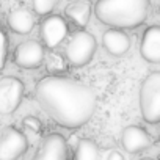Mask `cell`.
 <instances>
[{"label":"cell","instance_id":"obj_1","mask_svg":"<svg viewBox=\"0 0 160 160\" xmlns=\"http://www.w3.org/2000/svg\"><path fill=\"white\" fill-rule=\"evenodd\" d=\"M35 96L39 107L66 129L85 126L98 107V98L88 85L60 74L42 77L36 83Z\"/></svg>","mask_w":160,"mask_h":160},{"label":"cell","instance_id":"obj_2","mask_svg":"<svg viewBox=\"0 0 160 160\" xmlns=\"http://www.w3.org/2000/svg\"><path fill=\"white\" fill-rule=\"evenodd\" d=\"M151 0H98L96 18L112 28H137L149 16Z\"/></svg>","mask_w":160,"mask_h":160},{"label":"cell","instance_id":"obj_3","mask_svg":"<svg viewBox=\"0 0 160 160\" xmlns=\"http://www.w3.org/2000/svg\"><path fill=\"white\" fill-rule=\"evenodd\" d=\"M140 110L141 116L149 124L160 121V72H149L140 87Z\"/></svg>","mask_w":160,"mask_h":160},{"label":"cell","instance_id":"obj_4","mask_svg":"<svg viewBox=\"0 0 160 160\" xmlns=\"http://www.w3.org/2000/svg\"><path fill=\"white\" fill-rule=\"evenodd\" d=\"M96 47H98V42L91 33L85 30H78L69 38L64 49V55L71 66L82 68V66H87L93 60L96 53Z\"/></svg>","mask_w":160,"mask_h":160},{"label":"cell","instance_id":"obj_5","mask_svg":"<svg viewBox=\"0 0 160 160\" xmlns=\"http://www.w3.org/2000/svg\"><path fill=\"white\" fill-rule=\"evenodd\" d=\"M28 149L27 137L16 127H7L0 133V160H18Z\"/></svg>","mask_w":160,"mask_h":160},{"label":"cell","instance_id":"obj_6","mask_svg":"<svg viewBox=\"0 0 160 160\" xmlns=\"http://www.w3.org/2000/svg\"><path fill=\"white\" fill-rule=\"evenodd\" d=\"M24 98V83L16 77L0 78V115L14 113Z\"/></svg>","mask_w":160,"mask_h":160},{"label":"cell","instance_id":"obj_7","mask_svg":"<svg viewBox=\"0 0 160 160\" xmlns=\"http://www.w3.org/2000/svg\"><path fill=\"white\" fill-rule=\"evenodd\" d=\"M39 36L47 49H55L68 36V24L58 14H47L39 24Z\"/></svg>","mask_w":160,"mask_h":160},{"label":"cell","instance_id":"obj_8","mask_svg":"<svg viewBox=\"0 0 160 160\" xmlns=\"http://www.w3.org/2000/svg\"><path fill=\"white\" fill-rule=\"evenodd\" d=\"M44 47L35 39H27L18 44L13 52V60L19 68L24 69H36L44 61Z\"/></svg>","mask_w":160,"mask_h":160},{"label":"cell","instance_id":"obj_9","mask_svg":"<svg viewBox=\"0 0 160 160\" xmlns=\"http://www.w3.org/2000/svg\"><path fill=\"white\" fill-rule=\"evenodd\" d=\"M32 160H68V143L60 133L44 137L38 152Z\"/></svg>","mask_w":160,"mask_h":160},{"label":"cell","instance_id":"obj_10","mask_svg":"<svg viewBox=\"0 0 160 160\" xmlns=\"http://www.w3.org/2000/svg\"><path fill=\"white\" fill-rule=\"evenodd\" d=\"M152 143L151 135L140 126H127L121 132V144L129 154H137L148 149Z\"/></svg>","mask_w":160,"mask_h":160},{"label":"cell","instance_id":"obj_11","mask_svg":"<svg viewBox=\"0 0 160 160\" xmlns=\"http://www.w3.org/2000/svg\"><path fill=\"white\" fill-rule=\"evenodd\" d=\"M140 53L144 61L151 64L160 63V27L151 25L143 32L140 42Z\"/></svg>","mask_w":160,"mask_h":160},{"label":"cell","instance_id":"obj_12","mask_svg":"<svg viewBox=\"0 0 160 160\" xmlns=\"http://www.w3.org/2000/svg\"><path fill=\"white\" fill-rule=\"evenodd\" d=\"M7 24L16 35H28L35 27V16L27 7H18L10 11Z\"/></svg>","mask_w":160,"mask_h":160},{"label":"cell","instance_id":"obj_13","mask_svg":"<svg viewBox=\"0 0 160 160\" xmlns=\"http://www.w3.org/2000/svg\"><path fill=\"white\" fill-rule=\"evenodd\" d=\"M102 46L110 55L121 57L130 49V38L121 28H110L102 35Z\"/></svg>","mask_w":160,"mask_h":160},{"label":"cell","instance_id":"obj_14","mask_svg":"<svg viewBox=\"0 0 160 160\" xmlns=\"http://www.w3.org/2000/svg\"><path fill=\"white\" fill-rule=\"evenodd\" d=\"M64 13L72 24H75L77 27H85L91 18V5L88 2H83V0L72 2L66 7Z\"/></svg>","mask_w":160,"mask_h":160},{"label":"cell","instance_id":"obj_15","mask_svg":"<svg viewBox=\"0 0 160 160\" xmlns=\"http://www.w3.org/2000/svg\"><path fill=\"white\" fill-rule=\"evenodd\" d=\"M74 160H101V154L98 149V144L90 138L78 140L75 146Z\"/></svg>","mask_w":160,"mask_h":160},{"label":"cell","instance_id":"obj_16","mask_svg":"<svg viewBox=\"0 0 160 160\" xmlns=\"http://www.w3.org/2000/svg\"><path fill=\"white\" fill-rule=\"evenodd\" d=\"M42 63H46L49 75H58L66 71V60L57 52H49L47 55H44Z\"/></svg>","mask_w":160,"mask_h":160},{"label":"cell","instance_id":"obj_17","mask_svg":"<svg viewBox=\"0 0 160 160\" xmlns=\"http://www.w3.org/2000/svg\"><path fill=\"white\" fill-rule=\"evenodd\" d=\"M32 2H33V10H35L36 14L47 16L53 11L58 0H32Z\"/></svg>","mask_w":160,"mask_h":160},{"label":"cell","instance_id":"obj_18","mask_svg":"<svg viewBox=\"0 0 160 160\" xmlns=\"http://www.w3.org/2000/svg\"><path fill=\"white\" fill-rule=\"evenodd\" d=\"M22 126H24L25 129L35 132V133H39V132L42 130V122H41L36 116H25V118L22 119Z\"/></svg>","mask_w":160,"mask_h":160},{"label":"cell","instance_id":"obj_19","mask_svg":"<svg viewBox=\"0 0 160 160\" xmlns=\"http://www.w3.org/2000/svg\"><path fill=\"white\" fill-rule=\"evenodd\" d=\"M5 61H7V36L2 25H0V69L3 68Z\"/></svg>","mask_w":160,"mask_h":160},{"label":"cell","instance_id":"obj_20","mask_svg":"<svg viewBox=\"0 0 160 160\" xmlns=\"http://www.w3.org/2000/svg\"><path fill=\"white\" fill-rule=\"evenodd\" d=\"M107 160H124V157H122V154H121L119 151H112V152L108 154Z\"/></svg>","mask_w":160,"mask_h":160},{"label":"cell","instance_id":"obj_21","mask_svg":"<svg viewBox=\"0 0 160 160\" xmlns=\"http://www.w3.org/2000/svg\"><path fill=\"white\" fill-rule=\"evenodd\" d=\"M140 160H154V158H140Z\"/></svg>","mask_w":160,"mask_h":160}]
</instances>
